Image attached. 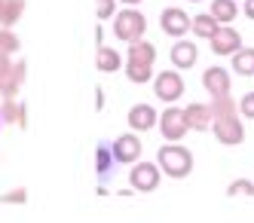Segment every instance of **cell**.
<instances>
[{
    "label": "cell",
    "instance_id": "cell-25",
    "mask_svg": "<svg viewBox=\"0 0 254 223\" xmlns=\"http://www.w3.org/2000/svg\"><path fill=\"white\" fill-rule=\"evenodd\" d=\"M0 52H6V55L19 52V37H15L9 28H0Z\"/></svg>",
    "mask_w": 254,
    "mask_h": 223
},
{
    "label": "cell",
    "instance_id": "cell-34",
    "mask_svg": "<svg viewBox=\"0 0 254 223\" xmlns=\"http://www.w3.org/2000/svg\"><path fill=\"white\" fill-rule=\"evenodd\" d=\"M3 3H6V0H0V9H3Z\"/></svg>",
    "mask_w": 254,
    "mask_h": 223
},
{
    "label": "cell",
    "instance_id": "cell-26",
    "mask_svg": "<svg viewBox=\"0 0 254 223\" xmlns=\"http://www.w3.org/2000/svg\"><path fill=\"white\" fill-rule=\"evenodd\" d=\"M25 202H28L25 190H9V193L0 196V205H25Z\"/></svg>",
    "mask_w": 254,
    "mask_h": 223
},
{
    "label": "cell",
    "instance_id": "cell-3",
    "mask_svg": "<svg viewBox=\"0 0 254 223\" xmlns=\"http://www.w3.org/2000/svg\"><path fill=\"white\" fill-rule=\"evenodd\" d=\"M211 132H214L217 141L227 144V147H236V144H242V141H245V125H242L239 113L214 116V119H211Z\"/></svg>",
    "mask_w": 254,
    "mask_h": 223
},
{
    "label": "cell",
    "instance_id": "cell-11",
    "mask_svg": "<svg viewBox=\"0 0 254 223\" xmlns=\"http://www.w3.org/2000/svg\"><path fill=\"white\" fill-rule=\"evenodd\" d=\"M196 58H199V49H196V43H190V40H178L175 46H172V64L175 67H193L196 64Z\"/></svg>",
    "mask_w": 254,
    "mask_h": 223
},
{
    "label": "cell",
    "instance_id": "cell-28",
    "mask_svg": "<svg viewBox=\"0 0 254 223\" xmlns=\"http://www.w3.org/2000/svg\"><path fill=\"white\" fill-rule=\"evenodd\" d=\"M95 12H98V18H114L117 15V0H95Z\"/></svg>",
    "mask_w": 254,
    "mask_h": 223
},
{
    "label": "cell",
    "instance_id": "cell-20",
    "mask_svg": "<svg viewBox=\"0 0 254 223\" xmlns=\"http://www.w3.org/2000/svg\"><path fill=\"white\" fill-rule=\"evenodd\" d=\"M211 119L214 116H227V113H239V104L233 101L230 92H224V95H211Z\"/></svg>",
    "mask_w": 254,
    "mask_h": 223
},
{
    "label": "cell",
    "instance_id": "cell-33",
    "mask_svg": "<svg viewBox=\"0 0 254 223\" xmlns=\"http://www.w3.org/2000/svg\"><path fill=\"white\" fill-rule=\"evenodd\" d=\"M120 3H132L135 6V3H141V0H120Z\"/></svg>",
    "mask_w": 254,
    "mask_h": 223
},
{
    "label": "cell",
    "instance_id": "cell-18",
    "mask_svg": "<svg viewBox=\"0 0 254 223\" xmlns=\"http://www.w3.org/2000/svg\"><path fill=\"white\" fill-rule=\"evenodd\" d=\"M114 165H117V159H114V153H111V147H98L95 150V171H98V177L101 180H107L114 174Z\"/></svg>",
    "mask_w": 254,
    "mask_h": 223
},
{
    "label": "cell",
    "instance_id": "cell-22",
    "mask_svg": "<svg viewBox=\"0 0 254 223\" xmlns=\"http://www.w3.org/2000/svg\"><path fill=\"white\" fill-rule=\"evenodd\" d=\"M211 15H214L217 25H227V22H233V18L239 15V9H236L233 0H211Z\"/></svg>",
    "mask_w": 254,
    "mask_h": 223
},
{
    "label": "cell",
    "instance_id": "cell-21",
    "mask_svg": "<svg viewBox=\"0 0 254 223\" xmlns=\"http://www.w3.org/2000/svg\"><path fill=\"white\" fill-rule=\"evenodd\" d=\"M25 12V0H6L3 9H0V28H12Z\"/></svg>",
    "mask_w": 254,
    "mask_h": 223
},
{
    "label": "cell",
    "instance_id": "cell-14",
    "mask_svg": "<svg viewBox=\"0 0 254 223\" xmlns=\"http://www.w3.org/2000/svg\"><path fill=\"white\" fill-rule=\"evenodd\" d=\"M95 67H98L101 73H114V70H120V67H123L120 52L101 43V46H98V52H95Z\"/></svg>",
    "mask_w": 254,
    "mask_h": 223
},
{
    "label": "cell",
    "instance_id": "cell-7",
    "mask_svg": "<svg viewBox=\"0 0 254 223\" xmlns=\"http://www.w3.org/2000/svg\"><path fill=\"white\" fill-rule=\"evenodd\" d=\"M159 28L169 37H184V34H190V15L178 6H166L159 15Z\"/></svg>",
    "mask_w": 254,
    "mask_h": 223
},
{
    "label": "cell",
    "instance_id": "cell-32",
    "mask_svg": "<svg viewBox=\"0 0 254 223\" xmlns=\"http://www.w3.org/2000/svg\"><path fill=\"white\" fill-rule=\"evenodd\" d=\"M245 15L254 18V0H245Z\"/></svg>",
    "mask_w": 254,
    "mask_h": 223
},
{
    "label": "cell",
    "instance_id": "cell-10",
    "mask_svg": "<svg viewBox=\"0 0 254 223\" xmlns=\"http://www.w3.org/2000/svg\"><path fill=\"white\" fill-rule=\"evenodd\" d=\"M156 110L150 107V104H135L132 110H129V128L132 132H150V128L156 125Z\"/></svg>",
    "mask_w": 254,
    "mask_h": 223
},
{
    "label": "cell",
    "instance_id": "cell-5",
    "mask_svg": "<svg viewBox=\"0 0 254 223\" xmlns=\"http://www.w3.org/2000/svg\"><path fill=\"white\" fill-rule=\"evenodd\" d=\"M153 92H156L159 101L175 104L181 95H184V80H181V73H175V70H162L153 80Z\"/></svg>",
    "mask_w": 254,
    "mask_h": 223
},
{
    "label": "cell",
    "instance_id": "cell-15",
    "mask_svg": "<svg viewBox=\"0 0 254 223\" xmlns=\"http://www.w3.org/2000/svg\"><path fill=\"white\" fill-rule=\"evenodd\" d=\"M25 77H28V64L25 61H12L9 80H6V86H3L0 95H3V98H15V95H19V89H22V83H25Z\"/></svg>",
    "mask_w": 254,
    "mask_h": 223
},
{
    "label": "cell",
    "instance_id": "cell-4",
    "mask_svg": "<svg viewBox=\"0 0 254 223\" xmlns=\"http://www.w3.org/2000/svg\"><path fill=\"white\" fill-rule=\"evenodd\" d=\"M156 125H159V132H162V138H166V141H181V138L190 132L184 110H178V107L162 110V116L156 119Z\"/></svg>",
    "mask_w": 254,
    "mask_h": 223
},
{
    "label": "cell",
    "instance_id": "cell-13",
    "mask_svg": "<svg viewBox=\"0 0 254 223\" xmlns=\"http://www.w3.org/2000/svg\"><path fill=\"white\" fill-rule=\"evenodd\" d=\"M184 116H187L190 132L193 128L196 132H205V128L211 125V107L208 104H190V107H184Z\"/></svg>",
    "mask_w": 254,
    "mask_h": 223
},
{
    "label": "cell",
    "instance_id": "cell-24",
    "mask_svg": "<svg viewBox=\"0 0 254 223\" xmlns=\"http://www.w3.org/2000/svg\"><path fill=\"white\" fill-rule=\"evenodd\" d=\"M19 113H22V104L15 101V98H3V104H0V122H19Z\"/></svg>",
    "mask_w": 254,
    "mask_h": 223
},
{
    "label": "cell",
    "instance_id": "cell-23",
    "mask_svg": "<svg viewBox=\"0 0 254 223\" xmlns=\"http://www.w3.org/2000/svg\"><path fill=\"white\" fill-rule=\"evenodd\" d=\"M217 28H221V25H217L214 22V15L211 12H205V15H196V18H190V31L196 34V37H205V40H208V37L217 31Z\"/></svg>",
    "mask_w": 254,
    "mask_h": 223
},
{
    "label": "cell",
    "instance_id": "cell-12",
    "mask_svg": "<svg viewBox=\"0 0 254 223\" xmlns=\"http://www.w3.org/2000/svg\"><path fill=\"white\" fill-rule=\"evenodd\" d=\"M202 86L208 89V95H224L230 92V73L224 67H208L202 73Z\"/></svg>",
    "mask_w": 254,
    "mask_h": 223
},
{
    "label": "cell",
    "instance_id": "cell-31",
    "mask_svg": "<svg viewBox=\"0 0 254 223\" xmlns=\"http://www.w3.org/2000/svg\"><path fill=\"white\" fill-rule=\"evenodd\" d=\"M95 107H98V110L104 107V92H101V89H95Z\"/></svg>",
    "mask_w": 254,
    "mask_h": 223
},
{
    "label": "cell",
    "instance_id": "cell-9",
    "mask_svg": "<svg viewBox=\"0 0 254 223\" xmlns=\"http://www.w3.org/2000/svg\"><path fill=\"white\" fill-rule=\"evenodd\" d=\"M208 43H211L214 55H233L236 49L242 46V37H239V31H233V28H217L208 37Z\"/></svg>",
    "mask_w": 254,
    "mask_h": 223
},
{
    "label": "cell",
    "instance_id": "cell-19",
    "mask_svg": "<svg viewBox=\"0 0 254 223\" xmlns=\"http://www.w3.org/2000/svg\"><path fill=\"white\" fill-rule=\"evenodd\" d=\"M233 70L236 73H242V77H251V73H254V49L248 46V49H236L233 52Z\"/></svg>",
    "mask_w": 254,
    "mask_h": 223
},
{
    "label": "cell",
    "instance_id": "cell-17",
    "mask_svg": "<svg viewBox=\"0 0 254 223\" xmlns=\"http://www.w3.org/2000/svg\"><path fill=\"white\" fill-rule=\"evenodd\" d=\"M126 77L135 86H144L153 80V64H141V61H126Z\"/></svg>",
    "mask_w": 254,
    "mask_h": 223
},
{
    "label": "cell",
    "instance_id": "cell-6",
    "mask_svg": "<svg viewBox=\"0 0 254 223\" xmlns=\"http://www.w3.org/2000/svg\"><path fill=\"white\" fill-rule=\"evenodd\" d=\"M129 180H132V190H135V193H150V190H156V187H159V165L132 162Z\"/></svg>",
    "mask_w": 254,
    "mask_h": 223
},
{
    "label": "cell",
    "instance_id": "cell-16",
    "mask_svg": "<svg viewBox=\"0 0 254 223\" xmlns=\"http://www.w3.org/2000/svg\"><path fill=\"white\" fill-rule=\"evenodd\" d=\"M126 58H129V61H141V64H153L156 61V46L141 37V40L129 43V55H126Z\"/></svg>",
    "mask_w": 254,
    "mask_h": 223
},
{
    "label": "cell",
    "instance_id": "cell-2",
    "mask_svg": "<svg viewBox=\"0 0 254 223\" xmlns=\"http://www.w3.org/2000/svg\"><path fill=\"white\" fill-rule=\"evenodd\" d=\"M147 34V18H144L138 9H123L114 15V37L123 43H135Z\"/></svg>",
    "mask_w": 254,
    "mask_h": 223
},
{
    "label": "cell",
    "instance_id": "cell-29",
    "mask_svg": "<svg viewBox=\"0 0 254 223\" xmlns=\"http://www.w3.org/2000/svg\"><path fill=\"white\" fill-rule=\"evenodd\" d=\"M9 70H12V58L6 52H0V92H3V86L9 80Z\"/></svg>",
    "mask_w": 254,
    "mask_h": 223
},
{
    "label": "cell",
    "instance_id": "cell-1",
    "mask_svg": "<svg viewBox=\"0 0 254 223\" xmlns=\"http://www.w3.org/2000/svg\"><path fill=\"white\" fill-rule=\"evenodd\" d=\"M156 165H159V171H166L169 177H187L193 171V153L187 147H181L178 141H169V144L159 147Z\"/></svg>",
    "mask_w": 254,
    "mask_h": 223
},
{
    "label": "cell",
    "instance_id": "cell-27",
    "mask_svg": "<svg viewBox=\"0 0 254 223\" xmlns=\"http://www.w3.org/2000/svg\"><path fill=\"white\" fill-rule=\"evenodd\" d=\"M227 193L230 196H254V183L251 180H233Z\"/></svg>",
    "mask_w": 254,
    "mask_h": 223
},
{
    "label": "cell",
    "instance_id": "cell-30",
    "mask_svg": "<svg viewBox=\"0 0 254 223\" xmlns=\"http://www.w3.org/2000/svg\"><path fill=\"white\" fill-rule=\"evenodd\" d=\"M239 113H245V119H254V92H248L239 101Z\"/></svg>",
    "mask_w": 254,
    "mask_h": 223
},
{
    "label": "cell",
    "instance_id": "cell-8",
    "mask_svg": "<svg viewBox=\"0 0 254 223\" xmlns=\"http://www.w3.org/2000/svg\"><path fill=\"white\" fill-rule=\"evenodd\" d=\"M111 153H114L117 165H132V162H138V156H141V141H138V135H123V138H117L111 144Z\"/></svg>",
    "mask_w": 254,
    "mask_h": 223
}]
</instances>
